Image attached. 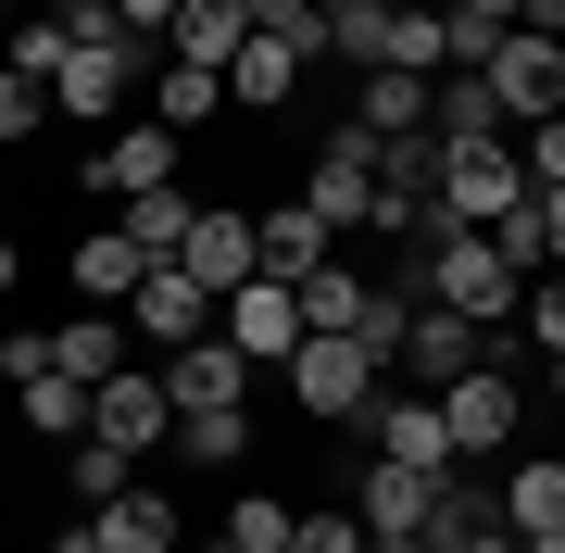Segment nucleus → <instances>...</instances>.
Instances as JSON below:
<instances>
[{
    "mask_svg": "<svg viewBox=\"0 0 565 553\" xmlns=\"http://www.w3.org/2000/svg\"><path fill=\"white\" fill-rule=\"evenodd\" d=\"M415 302L465 315V328H515L527 277L503 265V240H490V226H452V240H427V265H415Z\"/></svg>",
    "mask_w": 565,
    "mask_h": 553,
    "instance_id": "1",
    "label": "nucleus"
},
{
    "mask_svg": "<svg viewBox=\"0 0 565 553\" xmlns=\"http://www.w3.org/2000/svg\"><path fill=\"white\" fill-rule=\"evenodd\" d=\"M277 377H289V403H302L315 428H364V403H377V377H390V365H377L364 340H327V328H302V352H289Z\"/></svg>",
    "mask_w": 565,
    "mask_h": 553,
    "instance_id": "2",
    "label": "nucleus"
},
{
    "mask_svg": "<svg viewBox=\"0 0 565 553\" xmlns=\"http://www.w3.org/2000/svg\"><path fill=\"white\" fill-rule=\"evenodd\" d=\"M527 202V151L515 139H440V214L452 226H503Z\"/></svg>",
    "mask_w": 565,
    "mask_h": 553,
    "instance_id": "3",
    "label": "nucleus"
},
{
    "mask_svg": "<svg viewBox=\"0 0 565 553\" xmlns=\"http://www.w3.org/2000/svg\"><path fill=\"white\" fill-rule=\"evenodd\" d=\"M151 63H163L151 39H76V51H63V76H51L63 126H114V114H126V88H139Z\"/></svg>",
    "mask_w": 565,
    "mask_h": 553,
    "instance_id": "4",
    "label": "nucleus"
},
{
    "mask_svg": "<svg viewBox=\"0 0 565 553\" xmlns=\"http://www.w3.org/2000/svg\"><path fill=\"white\" fill-rule=\"evenodd\" d=\"M440 415H452V453H465V466H490V453H515V428H527V377L515 365H465L440 390Z\"/></svg>",
    "mask_w": 565,
    "mask_h": 553,
    "instance_id": "5",
    "label": "nucleus"
},
{
    "mask_svg": "<svg viewBox=\"0 0 565 553\" xmlns=\"http://www.w3.org/2000/svg\"><path fill=\"white\" fill-rule=\"evenodd\" d=\"M364 453H390V466H427V478H452V466H465L440 390H377V403H364Z\"/></svg>",
    "mask_w": 565,
    "mask_h": 553,
    "instance_id": "6",
    "label": "nucleus"
},
{
    "mask_svg": "<svg viewBox=\"0 0 565 553\" xmlns=\"http://www.w3.org/2000/svg\"><path fill=\"white\" fill-rule=\"evenodd\" d=\"M302 202H315L327 226H377V139H364L352 114H340V139L302 164Z\"/></svg>",
    "mask_w": 565,
    "mask_h": 553,
    "instance_id": "7",
    "label": "nucleus"
},
{
    "mask_svg": "<svg viewBox=\"0 0 565 553\" xmlns=\"http://www.w3.org/2000/svg\"><path fill=\"white\" fill-rule=\"evenodd\" d=\"M88 428H102V440H126V453L151 466V453L177 440V390H163V365H139V377H102V390H88Z\"/></svg>",
    "mask_w": 565,
    "mask_h": 553,
    "instance_id": "8",
    "label": "nucleus"
},
{
    "mask_svg": "<svg viewBox=\"0 0 565 553\" xmlns=\"http://www.w3.org/2000/svg\"><path fill=\"white\" fill-rule=\"evenodd\" d=\"M490 102H503L515 126H541V114H565V39H541V25H515V39L490 51Z\"/></svg>",
    "mask_w": 565,
    "mask_h": 553,
    "instance_id": "9",
    "label": "nucleus"
},
{
    "mask_svg": "<svg viewBox=\"0 0 565 553\" xmlns=\"http://www.w3.org/2000/svg\"><path fill=\"white\" fill-rule=\"evenodd\" d=\"M126 315H139V340H151V352H189V340H214V328H226V302H214L189 265H151Z\"/></svg>",
    "mask_w": 565,
    "mask_h": 553,
    "instance_id": "10",
    "label": "nucleus"
},
{
    "mask_svg": "<svg viewBox=\"0 0 565 553\" xmlns=\"http://www.w3.org/2000/svg\"><path fill=\"white\" fill-rule=\"evenodd\" d=\"M427 503H440V478H427V466H390V453H364V466H352V515H364V541H415Z\"/></svg>",
    "mask_w": 565,
    "mask_h": 553,
    "instance_id": "11",
    "label": "nucleus"
},
{
    "mask_svg": "<svg viewBox=\"0 0 565 553\" xmlns=\"http://www.w3.org/2000/svg\"><path fill=\"white\" fill-rule=\"evenodd\" d=\"M177 265L226 302V289H252V277H264V226H252L239 202H202V226H189V252H177Z\"/></svg>",
    "mask_w": 565,
    "mask_h": 553,
    "instance_id": "12",
    "label": "nucleus"
},
{
    "mask_svg": "<svg viewBox=\"0 0 565 553\" xmlns=\"http://www.w3.org/2000/svg\"><path fill=\"white\" fill-rule=\"evenodd\" d=\"M226 340H239L252 365L277 377L289 352H302V289H289V277H252V289H226Z\"/></svg>",
    "mask_w": 565,
    "mask_h": 553,
    "instance_id": "13",
    "label": "nucleus"
},
{
    "mask_svg": "<svg viewBox=\"0 0 565 553\" xmlns=\"http://www.w3.org/2000/svg\"><path fill=\"white\" fill-rule=\"evenodd\" d=\"M352 126H364V139H427V126H440V76L364 63V76H352Z\"/></svg>",
    "mask_w": 565,
    "mask_h": 553,
    "instance_id": "14",
    "label": "nucleus"
},
{
    "mask_svg": "<svg viewBox=\"0 0 565 553\" xmlns=\"http://www.w3.org/2000/svg\"><path fill=\"white\" fill-rule=\"evenodd\" d=\"M252 377H264V365H252V352L226 340V328H214V340H189V352H163V390H177V415H214V403H252Z\"/></svg>",
    "mask_w": 565,
    "mask_h": 553,
    "instance_id": "15",
    "label": "nucleus"
},
{
    "mask_svg": "<svg viewBox=\"0 0 565 553\" xmlns=\"http://www.w3.org/2000/svg\"><path fill=\"white\" fill-rule=\"evenodd\" d=\"M139 277H151V252L126 240V226H88V240L63 252V289H76V302H102V315H114V302H139Z\"/></svg>",
    "mask_w": 565,
    "mask_h": 553,
    "instance_id": "16",
    "label": "nucleus"
},
{
    "mask_svg": "<svg viewBox=\"0 0 565 553\" xmlns=\"http://www.w3.org/2000/svg\"><path fill=\"white\" fill-rule=\"evenodd\" d=\"M163 177H177V126H114V139L88 151V177H76V189L126 202V189H163Z\"/></svg>",
    "mask_w": 565,
    "mask_h": 553,
    "instance_id": "17",
    "label": "nucleus"
},
{
    "mask_svg": "<svg viewBox=\"0 0 565 553\" xmlns=\"http://www.w3.org/2000/svg\"><path fill=\"white\" fill-rule=\"evenodd\" d=\"M490 340H503V328H465V315H440V302H415V328H403V365L452 390L465 365H490Z\"/></svg>",
    "mask_w": 565,
    "mask_h": 553,
    "instance_id": "18",
    "label": "nucleus"
},
{
    "mask_svg": "<svg viewBox=\"0 0 565 553\" xmlns=\"http://www.w3.org/2000/svg\"><path fill=\"white\" fill-rule=\"evenodd\" d=\"M252 226H264V277H315V265H327V240H340V226H327L302 189H289V202H264Z\"/></svg>",
    "mask_w": 565,
    "mask_h": 553,
    "instance_id": "19",
    "label": "nucleus"
},
{
    "mask_svg": "<svg viewBox=\"0 0 565 553\" xmlns=\"http://www.w3.org/2000/svg\"><path fill=\"white\" fill-rule=\"evenodd\" d=\"M114 226L151 252V265H177V252H189V226H202V202H189V189L163 177V189H126V202H114Z\"/></svg>",
    "mask_w": 565,
    "mask_h": 553,
    "instance_id": "20",
    "label": "nucleus"
},
{
    "mask_svg": "<svg viewBox=\"0 0 565 553\" xmlns=\"http://www.w3.org/2000/svg\"><path fill=\"white\" fill-rule=\"evenodd\" d=\"M302 289V328H327V340H364V315L390 302L377 277H352V265H315V277H289Z\"/></svg>",
    "mask_w": 565,
    "mask_h": 553,
    "instance_id": "21",
    "label": "nucleus"
},
{
    "mask_svg": "<svg viewBox=\"0 0 565 553\" xmlns=\"http://www.w3.org/2000/svg\"><path fill=\"white\" fill-rule=\"evenodd\" d=\"M302 63H315V51H289V39H264V25H252V39H239V63H226V102L277 114L289 88H302Z\"/></svg>",
    "mask_w": 565,
    "mask_h": 553,
    "instance_id": "22",
    "label": "nucleus"
},
{
    "mask_svg": "<svg viewBox=\"0 0 565 553\" xmlns=\"http://www.w3.org/2000/svg\"><path fill=\"white\" fill-rule=\"evenodd\" d=\"M239 39H252V0H177V39H163V51L226 76V63H239Z\"/></svg>",
    "mask_w": 565,
    "mask_h": 553,
    "instance_id": "23",
    "label": "nucleus"
},
{
    "mask_svg": "<svg viewBox=\"0 0 565 553\" xmlns=\"http://www.w3.org/2000/svg\"><path fill=\"white\" fill-rule=\"evenodd\" d=\"M51 365L102 390V377H126V328H114L102 302H76V315H63V328H51Z\"/></svg>",
    "mask_w": 565,
    "mask_h": 553,
    "instance_id": "24",
    "label": "nucleus"
},
{
    "mask_svg": "<svg viewBox=\"0 0 565 553\" xmlns=\"http://www.w3.org/2000/svg\"><path fill=\"white\" fill-rule=\"evenodd\" d=\"M88 529H102L114 553H177V491H151V478H139V491H114Z\"/></svg>",
    "mask_w": 565,
    "mask_h": 553,
    "instance_id": "25",
    "label": "nucleus"
},
{
    "mask_svg": "<svg viewBox=\"0 0 565 553\" xmlns=\"http://www.w3.org/2000/svg\"><path fill=\"white\" fill-rule=\"evenodd\" d=\"M503 529H515V541L565 529V453H541V466H503Z\"/></svg>",
    "mask_w": 565,
    "mask_h": 553,
    "instance_id": "26",
    "label": "nucleus"
},
{
    "mask_svg": "<svg viewBox=\"0 0 565 553\" xmlns=\"http://www.w3.org/2000/svg\"><path fill=\"white\" fill-rule=\"evenodd\" d=\"M63 491L102 515L114 491H139V453H126V440H102V428H88V440H63Z\"/></svg>",
    "mask_w": 565,
    "mask_h": 553,
    "instance_id": "27",
    "label": "nucleus"
},
{
    "mask_svg": "<svg viewBox=\"0 0 565 553\" xmlns=\"http://www.w3.org/2000/svg\"><path fill=\"white\" fill-rule=\"evenodd\" d=\"M177 466H252V403H214V415H177Z\"/></svg>",
    "mask_w": 565,
    "mask_h": 553,
    "instance_id": "28",
    "label": "nucleus"
},
{
    "mask_svg": "<svg viewBox=\"0 0 565 553\" xmlns=\"http://www.w3.org/2000/svg\"><path fill=\"white\" fill-rule=\"evenodd\" d=\"M13 415H25L39 440H88V377H63V365H51V377H25V390H13Z\"/></svg>",
    "mask_w": 565,
    "mask_h": 553,
    "instance_id": "29",
    "label": "nucleus"
},
{
    "mask_svg": "<svg viewBox=\"0 0 565 553\" xmlns=\"http://www.w3.org/2000/svg\"><path fill=\"white\" fill-rule=\"evenodd\" d=\"M151 102H163V126H202V114L226 102V76H214V63H177V51H163V63H151Z\"/></svg>",
    "mask_w": 565,
    "mask_h": 553,
    "instance_id": "30",
    "label": "nucleus"
},
{
    "mask_svg": "<svg viewBox=\"0 0 565 553\" xmlns=\"http://www.w3.org/2000/svg\"><path fill=\"white\" fill-rule=\"evenodd\" d=\"M440 139H515V114L490 102V76H440Z\"/></svg>",
    "mask_w": 565,
    "mask_h": 553,
    "instance_id": "31",
    "label": "nucleus"
},
{
    "mask_svg": "<svg viewBox=\"0 0 565 553\" xmlns=\"http://www.w3.org/2000/svg\"><path fill=\"white\" fill-rule=\"evenodd\" d=\"M289 529H302V515H289L277 491H239V503H226V541H239V553H289Z\"/></svg>",
    "mask_w": 565,
    "mask_h": 553,
    "instance_id": "32",
    "label": "nucleus"
},
{
    "mask_svg": "<svg viewBox=\"0 0 565 553\" xmlns=\"http://www.w3.org/2000/svg\"><path fill=\"white\" fill-rule=\"evenodd\" d=\"M39 126H51V88L25 76V63H0V151H13V139H39Z\"/></svg>",
    "mask_w": 565,
    "mask_h": 553,
    "instance_id": "33",
    "label": "nucleus"
},
{
    "mask_svg": "<svg viewBox=\"0 0 565 553\" xmlns=\"http://www.w3.org/2000/svg\"><path fill=\"white\" fill-rule=\"evenodd\" d=\"M515 328L541 340V365H553V352H565V265H553V277H527V302H515Z\"/></svg>",
    "mask_w": 565,
    "mask_h": 553,
    "instance_id": "34",
    "label": "nucleus"
},
{
    "mask_svg": "<svg viewBox=\"0 0 565 553\" xmlns=\"http://www.w3.org/2000/svg\"><path fill=\"white\" fill-rule=\"evenodd\" d=\"M252 25H264V39H289V51H315V63H327V13H315V0H252Z\"/></svg>",
    "mask_w": 565,
    "mask_h": 553,
    "instance_id": "35",
    "label": "nucleus"
},
{
    "mask_svg": "<svg viewBox=\"0 0 565 553\" xmlns=\"http://www.w3.org/2000/svg\"><path fill=\"white\" fill-rule=\"evenodd\" d=\"M63 51H76V39H63V25H51V13H25V25H13V63H25V76H39V88L63 76Z\"/></svg>",
    "mask_w": 565,
    "mask_h": 553,
    "instance_id": "36",
    "label": "nucleus"
},
{
    "mask_svg": "<svg viewBox=\"0 0 565 553\" xmlns=\"http://www.w3.org/2000/svg\"><path fill=\"white\" fill-rule=\"evenodd\" d=\"M515 151H527V189H565V114H541V126H515Z\"/></svg>",
    "mask_w": 565,
    "mask_h": 553,
    "instance_id": "37",
    "label": "nucleus"
},
{
    "mask_svg": "<svg viewBox=\"0 0 565 553\" xmlns=\"http://www.w3.org/2000/svg\"><path fill=\"white\" fill-rule=\"evenodd\" d=\"M289 553H364V515H302V529H289Z\"/></svg>",
    "mask_w": 565,
    "mask_h": 553,
    "instance_id": "38",
    "label": "nucleus"
},
{
    "mask_svg": "<svg viewBox=\"0 0 565 553\" xmlns=\"http://www.w3.org/2000/svg\"><path fill=\"white\" fill-rule=\"evenodd\" d=\"M51 25H63V39H126L114 0H51Z\"/></svg>",
    "mask_w": 565,
    "mask_h": 553,
    "instance_id": "39",
    "label": "nucleus"
},
{
    "mask_svg": "<svg viewBox=\"0 0 565 553\" xmlns=\"http://www.w3.org/2000/svg\"><path fill=\"white\" fill-rule=\"evenodd\" d=\"M0 377H13V390H25V377H51V340H39V328H13V340H0Z\"/></svg>",
    "mask_w": 565,
    "mask_h": 553,
    "instance_id": "40",
    "label": "nucleus"
},
{
    "mask_svg": "<svg viewBox=\"0 0 565 553\" xmlns=\"http://www.w3.org/2000/svg\"><path fill=\"white\" fill-rule=\"evenodd\" d=\"M114 13H126V39H151V51L177 39V0H114Z\"/></svg>",
    "mask_w": 565,
    "mask_h": 553,
    "instance_id": "41",
    "label": "nucleus"
},
{
    "mask_svg": "<svg viewBox=\"0 0 565 553\" xmlns=\"http://www.w3.org/2000/svg\"><path fill=\"white\" fill-rule=\"evenodd\" d=\"M515 25H541V39H565V0H527V13Z\"/></svg>",
    "mask_w": 565,
    "mask_h": 553,
    "instance_id": "42",
    "label": "nucleus"
},
{
    "mask_svg": "<svg viewBox=\"0 0 565 553\" xmlns=\"http://www.w3.org/2000/svg\"><path fill=\"white\" fill-rule=\"evenodd\" d=\"M51 553H114V541H102V529H88V515H76V529H63V541H51Z\"/></svg>",
    "mask_w": 565,
    "mask_h": 553,
    "instance_id": "43",
    "label": "nucleus"
},
{
    "mask_svg": "<svg viewBox=\"0 0 565 553\" xmlns=\"http://www.w3.org/2000/svg\"><path fill=\"white\" fill-rule=\"evenodd\" d=\"M541 226H553V265H565V189H541Z\"/></svg>",
    "mask_w": 565,
    "mask_h": 553,
    "instance_id": "44",
    "label": "nucleus"
},
{
    "mask_svg": "<svg viewBox=\"0 0 565 553\" xmlns=\"http://www.w3.org/2000/svg\"><path fill=\"white\" fill-rule=\"evenodd\" d=\"M13 289H25V252H13V240H0V302H13Z\"/></svg>",
    "mask_w": 565,
    "mask_h": 553,
    "instance_id": "45",
    "label": "nucleus"
},
{
    "mask_svg": "<svg viewBox=\"0 0 565 553\" xmlns=\"http://www.w3.org/2000/svg\"><path fill=\"white\" fill-rule=\"evenodd\" d=\"M465 553H527V541H515V529H478V541H465Z\"/></svg>",
    "mask_w": 565,
    "mask_h": 553,
    "instance_id": "46",
    "label": "nucleus"
},
{
    "mask_svg": "<svg viewBox=\"0 0 565 553\" xmlns=\"http://www.w3.org/2000/svg\"><path fill=\"white\" fill-rule=\"evenodd\" d=\"M541 390H553V403H565V352H553V377H541Z\"/></svg>",
    "mask_w": 565,
    "mask_h": 553,
    "instance_id": "47",
    "label": "nucleus"
},
{
    "mask_svg": "<svg viewBox=\"0 0 565 553\" xmlns=\"http://www.w3.org/2000/svg\"><path fill=\"white\" fill-rule=\"evenodd\" d=\"M527 553H565V529H541V541H527Z\"/></svg>",
    "mask_w": 565,
    "mask_h": 553,
    "instance_id": "48",
    "label": "nucleus"
},
{
    "mask_svg": "<svg viewBox=\"0 0 565 553\" xmlns=\"http://www.w3.org/2000/svg\"><path fill=\"white\" fill-rule=\"evenodd\" d=\"M403 13H452V0H403Z\"/></svg>",
    "mask_w": 565,
    "mask_h": 553,
    "instance_id": "49",
    "label": "nucleus"
}]
</instances>
